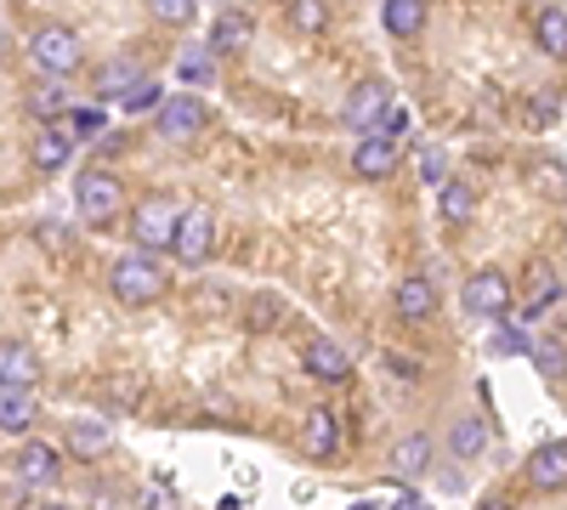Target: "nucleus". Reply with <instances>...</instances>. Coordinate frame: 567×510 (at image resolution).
Instances as JSON below:
<instances>
[{
	"mask_svg": "<svg viewBox=\"0 0 567 510\" xmlns=\"http://www.w3.org/2000/svg\"><path fill=\"white\" fill-rule=\"evenodd\" d=\"M216 250V216L205 210V205H194V210H182V233H176V261L182 267H205V256Z\"/></svg>",
	"mask_w": 567,
	"mask_h": 510,
	"instance_id": "obj_7",
	"label": "nucleus"
},
{
	"mask_svg": "<svg viewBox=\"0 0 567 510\" xmlns=\"http://www.w3.org/2000/svg\"><path fill=\"white\" fill-rule=\"evenodd\" d=\"M250 34H256V18L239 12V7H227L210 23V45H205V52H239V45H250Z\"/></svg>",
	"mask_w": 567,
	"mask_h": 510,
	"instance_id": "obj_16",
	"label": "nucleus"
},
{
	"mask_svg": "<svg viewBox=\"0 0 567 510\" xmlns=\"http://www.w3.org/2000/svg\"><path fill=\"white\" fill-rule=\"evenodd\" d=\"M392 306H398L403 323H425V318L437 312V284L425 272H409L403 284H398V295H392Z\"/></svg>",
	"mask_w": 567,
	"mask_h": 510,
	"instance_id": "obj_10",
	"label": "nucleus"
},
{
	"mask_svg": "<svg viewBox=\"0 0 567 510\" xmlns=\"http://www.w3.org/2000/svg\"><path fill=\"white\" fill-rule=\"evenodd\" d=\"M534 34H539V52H550V58H567V7H539V18H534Z\"/></svg>",
	"mask_w": 567,
	"mask_h": 510,
	"instance_id": "obj_24",
	"label": "nucleus"
},
{
	"mask_svg": "<svg viewBox=\"0 0 567 510\" xmlns=\"http://www.w3.org/2000/svg\"><path fill=\"white\" fill-rule=\"evenodd\" d=\"M301 368H307V375L312 381H347L352 375V357L336 346V341H307V352H301Z\"/></svg>",
	"mask_w": 567,
	"mask_h": 510,
	"instance_id": "obj_14",
	"label": "nucleus"
},
{
	"mask_svg": "<svg viewBox=\"0 0 567 510\" xmlns=\"http://www.w3.org/2000/svg\"><path fill=\"white\" fill-rule=\"evenodd\" d=\"M154 18L159 23H194V0H159Z\"/></svg>",
	"mask_w": 567,
	"mask_h": 510,
	"instance_id": "obj_33",
	"label": "nucleus"
},
{
	"mask_svg": "<svg viewBox=\"0 0 567 510\" xmlns=\"http://www.w3.org/2000/svg\"><path fill=\"white\" fill-rule=\"evenodd\" d=\"M159 97H165V91H159V80H142V85L131 91V97H125L120 108H125V114H148V108H165Z\"/></svg>",
	"mask_w": 567,
	"mask_h": 510,
	"instance_id": "obj_31",
	"label": "nucleus"
},
{
	"mask_svg": "<svg viewBox=\"0 0 567 510\" xmlns=\"http://www.w3.org/2000/svg\"><path fill=\"white\" fill-rule=\"evenodd\" d=\"M528 488H539V493L567 488V443H539L528 454Z\"/></svg>",
	"mask_w": 567,
	"mask_h": 510,
	"instance_id": "obj_11",
	"label": "nucleus"
},
{
	"mask_svg": "<svg viewBox=\"0 0 567 510\" xmlns=\"http://www.w3.org/2000/svg\"><path fill=\"white\" fill-rule=\"evenodd\" d=\"M392 510H432V504H425V499H420V493H403V499H398V504H392Z\"/></svg>",
	"mask_w": 567,
	"mask_h": 510,
	"instance_id": "obj_38",
	"label": "nucleus"
},
{
	"mask_svg": "<svg viewBox=\"0 0 567 510\" xmlns=\"http://www.w3.org/2000/svg\"><path fill=\"white\" fill-rule=\"evenodd\" d=\"M142 504H148V510H176V493L171 488H148V493H142Z\"/></svg>",
	"mask_w": 567,
	"mask_h": 510,
	"instance_id": "obj_35",
	"label": "nucleus"
},
{
	"mask_svg": "<svg viewBox=\"0 0 567 510\" xmlns=\"http://www.w3.org/2000/svg\"><path fill=\"white\" fill-rule=\"evenodd\" d=\"M381 29L398 34V40L420 34L425 29V0H386V7H381Z\"/></svg>",
	"mask_w": 567,
	"mask_h": 510,
	"instance_id": "obj_23",
	"label": "nucleus"
},
{
	"mask_svg": "<svg viewBox=\"0 0 567 510\" xmlns=\"http://www.w3.org/2000/svg\"><path fill=\"white\" fill-rule=\"evenodd\" d=\"M58 471H63V454L52 443H23L18 466H12V477H23V482H52Z\"/></svg>",
	"mask_w": 567,
	"mask_h": 510,
	"instance_id": "obj_18",
	"label": "nucleus"
},
{
	"mask_svg": "<svg viewBox=\"0 0 567 510\" xmlns=\"http://www.w3.org/2000/svg\"><path fill=\"white\" fill-rule=\"evenodd\" d=\"M199 131H205V97H194V91L165 97V108H159V136L165 143H194Z\"/></svg>",
	"mask_w": 567,
	"mask_h": 510,
	"instance_id": "obj_8",
	"label": "nucleus"
},
{
	"mask_svg": "<svg viewBox=\"0 0 567 510\" xmlns=\"http://www.w3.org/2000/svg\"><path fill=\"white\" fill-rule=\"evenodd\" d=\"M534 176L545 181V194H550V199H561V194H567V170H561V165H539Z\"/></svg>",
	"mask_w": 567,
	"mask_h": 510,
	"instance_id": "obj_34",
	"label": "nucleus"
},
{
	"mask_svg": "<svg viewBox=\"0 0 567 510\" xmlns=\"http://www.w3.org/2000/svg\"><path fill=\"white\" fill-rule=\"evenodd\" d=\"M74 125H80V131H103V114H91V108H85V114H74Z\"/></svg>",
	"mask_w": 567,
	"mask_h": 510,
	"instance_id": "obj_37",
	"label": "nucleus"
},
{
	"mask_svg": "<svg viewBox=\"0 0 567 510\" xmlns=\"http://www.w3.org/2000/svg\"><path fill=\"white\" fill-rule=\"evenodd\" d=\"M386 466H392V477H398V482H414L425 466H432V437H420V431H414V437H403V443L386 454Z\"/></svg>",
	"mask_w": 567,
	"mask_h": 510,
	"instance_id": "obj_20",
	"label": "nucleus"
},
{
	"mask_svg": "<svg viewBox=\"0 0 567 510\" xmlns=\"http://www.w3.org/2000/svg\"><path fill=\"white\" fill-rule=\"evenodd\" d=\"M323 23H329V7H323V0H301V7H290V29L318 34Z\"/></svg>",
	"mask_w": 567,
	"mask_h": 510,
	"instance_id": "obj_29",
	"label": "nucleus"
},
{
	"mask_svg": "<svg viewBox=\"0 0 567 510\" xmlns=\"http://www.w3.org/2000/svg\"><path fill=\"white\" fill-rule=\"evenodd\" d=\"M534 368H539V375H561V368H567V352H561V341H534Z\"/></svg>",
	"mask_w": 567,
	"mask_h": 510,
	"instance_id": "obj_30",
	"label": "nucleus"
},
{
	"mask_svg": "<svg viewBox=\"0 0 567 510\" xmlns=\"http://www.w3.org/2000/svg\"><path fill=\"white\" fill-rule=\"evenodd\" d=\"M477 510H511V504H505V499H483Z\"/></svg>",
	"mask_w": 567,
	"mask_h": 510,
	"instance_id": "obj_39",
	"label": "nucleus"
},
{
	"mask_svg": "<svg viewBox=\"0 0 567 510\" xmlns=\"http://www.w3.org/2000/svg\"><path fill=\"white\" fill-rule=\"evenodd\" d=\"M29 510H74V504H52V499H45V504H29Z\"/></svg>",
	"mask_w": 567,
	"mask_h": 510,
	"instance_id": "obj_40",
	"label": "nucleus"
},
{
	"mask_svg": "<svg viewBox=\"0 0 567 510\" xmlns=\"http://www.w3.org/2000/svg\"><path fill=\"white\" fill-rule=\"evenodd\" d=\"M176 233H182V210L165 199V194H148L136 210H131V239L136 250H176Z\"/></svg>",
	"mask_w": 567,
	"mask_h": 510,
	"instance_id": "obj_4",
	"label": "nucleus"
},
{
	"mask_svg": "<svg viewBox=\"0 0 567 510\" xmlns=\"http://www.w3.org/2000/svg\"><path fill=\"white\" fill-rule=\"evenodd\" d=\"M414 165H420V181H425V188H443V181H449V154H443L437 143H425V148L414 154Z\"/></svg>",
	"mask_w": 567,
	"mask_h": 510,
	"instance_id": "obj_28",
	"label": "nucleus"
},
{
	"mask_svg": "<svg viewBox=\"0 0 567 510\" xmlns=\"http://www.w3.org/2000/svg\"><path fill=\"white\" fill-rule=\"evenodd\" d=\"M34 381V352L23 341H7L0 346V386H29Z\"/></svg>",
	"mask_w": 567,
	"mask_h": 510,
	"instance_id": "obj_25",
	"label": "nucleus"
},
{
	"mask_svg": "<svg viewBox=\"0 0 567 510\" xmlns=\"http://www.w3.org/2000/svg\"><path fill=\"white\" fill-rule=\"evenodd\" d=\"M398 159H403V143H398V136H386V131H369L363 143L352 148V170L363 181H386L398 170Z\"/></svg>",
	"mask_w": 567,
	"mask_h": 510,
	"instance_id": "obj_9",
	"label": "nucleus"
},
{
	"mask_svg": "<svg viewBox=\"0 0 567 510\" xmlns=\"http://www.w3.org/2000/svg\"><path fill=\"white\" fill-rule=\"evenodd\" d=\"M29 63H34L45 80H69V74L85 63L80 34H74L69 23H40V29L29 34Z\"/></svg>",
	"mask_w": 567,
	"mask_h": 510,
	"instance_id": "obj_2",
	"label": "nucleus"
},
{
	"mask_svg": "<svg viewBox=\"0 0 567 510\" xmlns=\"http://www.w3.org/2000/svg\"><path fill=\"white\" fill-rule=\"evenodd\" d=\"M460 301H465L471 318H505L516 295H511V278H505L499 267H477V272L460 284Z\"/></svg>",
	"mask_w": 567,
	"mask_h": 510,
	"instance_id": "obj_5",
	"label": "nucleus"
},
{
	"mask_svg": "<svg viewBox=\"0 0 567 510\" xmlns=\"http://www.w3.org/2000/svg\"><path fill=\"white\" fill-rule=\"evenodd\" d=\"M29 420H34V392L29 386H0V431L23 437Z\"/></svg>",
	"mask_w": 567,
	"mask_h": 510,
	"instance_id": "obj_21",
	"label": "nucleus"
},
{
	"mask_svg": "<svg viewBox=\"0 0 567 510\" xmlns=\"http://www.w3.org/2000/svg\"><path fill=\"white\" fill-rule=\"evenodd\" d=\"M556 295H561V284H556V272H550V267H534V295L523 301V318H539V312H545V306H550Z\"/></svg>",
	"mask_w": 567,
	"mask_h": 510,
	"instance_id": "obj_27",
	"label": "nucleus"
},
{
	"mask_svg": "<svg viewBox=\"0 0 567 510\" xmlns=\"http://www.w3.org/2000/svg\"><path fill=\"white\" fill-rule=\"evenodd\" d=\"M403 125H409V114H403V108H392V114H386V125H381V131H386V136H403Z\"/></svg>",
	"mask_w": 567,
	"mask_h": 510,
	"instance_id": "obj_36",
	"label": "nucleus"
},
{
	"mask_svg": "<svg viewBox=\"0 0 567 510\" xmlns=\"http://www.w3.org/2000/svg\"><path fill=\"white\" fill-rule=\"evenodd\" d=\"M176 69H182V80H187V85H210V80H216V63H210V52H187Z\"/></svg>",
	"mask_w": 567,
	"mask_h": 510,
	"instance_id": "obj_32",
	"label": "nucleus"
},
{
	"mask_svg": "<svg viewBox=\"0 0 567 510\" xmlns=\"http://www.w3.org/2000/svg\"><path fill=\"white\" fill-rule=\"evenodd\" d=\"M165 284H171L165 267H159L154 256H142V250L109 261V290H114V301H125V306H154V301L165 295Z\"/></svg>",
	"mask_w": 567,
	"mask_h": 510,
	"instance_id": "obj_1",
	"label": "nucleus"
},
{
	"mask_svg": "<svg viewBox=\"0 0 567 510\" xmlns=\"http://www.w3.org/2000/svg\"><path fill=\"white\" fill-rule=\"evenodd\" d=\"M449 448H454V459H483V454H488V426H483V414H454Z\"/></svg>",
	"mask_w": 567,
	"mask_h": 510,
	"instance_id": "obj_19",
	"label": "nucleus"
},
{
	"mask_svg": "<svg viewBox=\"0 0 567 510\" xmlns=\"http://www.w3.org/2000/svg\"><path fill=\"white\" fill-rule=\"evenodd\" d=\"M437 216H443L449 227L477 221V188H471V181H460V176H449L443 188H437Z\"/></svg>",
	"mask_w": 567,
	"mask_h": 510,
	"instance_id": "obj_17",
	"label": "nucleus"
},
{
	"mask_svg": "<svg viewBox=\"0 0 567 510\" xmlns=\"http://www.w3.org/2000/svg\"><path fill=\"white\" fill-rule=\"evenodd\" d=\"M109 448H114V431L103 420H74L69 426V454L74 459H103Z\"/></svg>",
	"mask_w": 567,
	"mask_h": 510,
	"instance_id": "obj_22",
	"label": "nucleus"
},
{
	"mask_svg": "<svg viewBox=\"0 0 567 510\" xmlns=\"http://www.w3.org/2000/svg\"><path fill=\"white\" fill-rule=\"evenodd\" d=\"M392 97H398V91H392L386 80H358V85H352V97H347V108H341V119H347L352 131L369 136V131H381L386 114L398 108Z\"/></svg>",
	"mask_w": 567,
	"mask_h": 510,
	"instance_id": "obj_6",
	"label": "nucleus"
},
{
	"mask_svg": "<svg viewBox=\"0 0 567 510\" xmlns=\"http://www.w3.org/2000/svg\"><path fill=\"white\" fill-rule=\"evenodd\" d=\"M301 448L312 454V459H329L341 448V414L336 408H307V426H301Z\"/></svg>",
	"mask_w": 567,
	"mask_h": 510,
	"instance_id": "obj_13",
	"label": "nucleus"
},
{
	"mask_svg": "<svg viewBox=\"0 0 567 510\" xmlns=\"http://www.w3.org/2000/svg\"><path fill=\"white\" fill-rule=\"evenodd\" d=\"M284 318H290V306H284L278 295H250V306H245V323H250V330H278Z\"/></svg>",
	"mask_w": 567,
	"mask_h": 510,
	"instance_id": "obj_26",
	"label": "nucleus"
},
{
	"mask_svg": "<svg viewBox=\"0 0 567 510\" xmlns=\"http://www.w3.org/2000/svg\"><path fill=\"white\" fill-rule=\"evenodd\" d=\"M69 154H74V131H63V125L34 131V143H29L34 170H63V165H69Z\"/></svg>",
	"mask_w": 567,
	"mask_h": 510,
	"instance_id": "obj_15",
	"label": "nucleus"
},
{
	"mask_svg": "<svg viewBox=\"0 0 567 510\" xmlns=\"http://www.w3.org/2000/svg\"><path fill=\"white\" fill-rule=\"evenodd\" d=\"M23 108H29V119L45 131V125H58L63 114H69V80H40V85H29L23 91Z\"/></svg>",
	"mask_w": 567,
	"mask_h": 510,
	"instance_id": "obj_12",
	"label": "nucleus"
},
{
	"mask_svg": "<svg viewBox=\"0 0 567 510\" xmlns=\"http://www.w3.org/2000/svg\"><path fill=\"white\" fill-rule=\"evenodd\" d=\"M74 205H80V221L109 227V221L125 210V188H120V176H114L109 165L80 170V181H74Z\"/></svg>",
	"mask_w": 567,
	"mask_h": 510,
	"instance_id": "obj_3",
	"label": "nucleus"
}]
</instances>
